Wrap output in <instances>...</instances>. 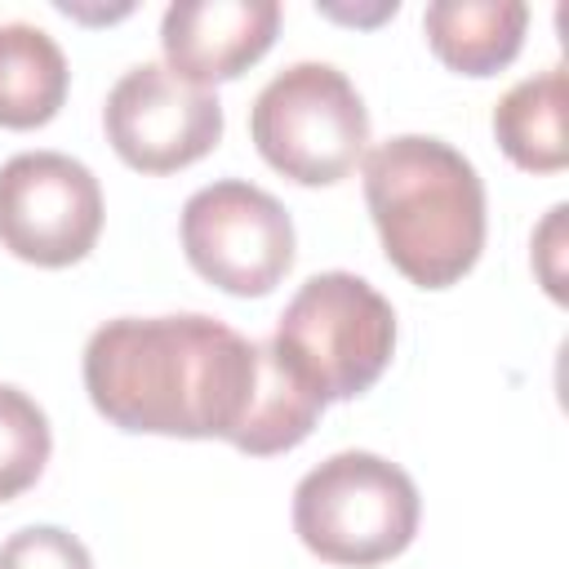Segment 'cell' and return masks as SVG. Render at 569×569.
<instances>
[{
    "label": "cell",
    "instance_id": "6da1fadb",
    "mask_svg": "<svg viewBox=\"0 0 569 569\" xmlns=\"http://www.w3.org/2000/svg\"><path fill=\"white\" fill-rule=\"evenodd\" d=\"M262 369L249 342L213 316H120L84 342V391L93 409L133 436L236 440Z\"/></svg>",
    "mask_w": 569,
    "mask_h": 569
},
{
    "label": "cell",
    "instance_id": "7a4b0ae2",
    "mask_svg": "<svg viewBox=\"0 0 569 569\" xmlns=\"http://www.w3.org/2000/svg\"><path fill=\"white\" fill-rule=\"evenodd\" d=\"M365 204L387 262L418 289L458 284L485 249V182L431 133H400L365 151Z\"/></svg>",
    "mask_w": 569,
    "mask_h": 569
},
{
    "label": "cell",
    "instance_id": "3957f363",
    "mask_svg": "<svg viewBox=\"0 0 569 569\" xmlns=\"http://www.w3.org/2000/svg\"><path fill=\"white\" fill-rule=\"evenodd\" d=\"M422 498L405 467L342 449L311 467L293 489V533L325 565L373 569L396 560L418 533Z\"/></svg>",
    "mask_w": 569,
    "mask_h": 569
},
{
    "label": "cell",
    "instance_id": "277c9868",
    "mask_svg": "<svg viewBox=\"0 0 569 569\" xmlns=\"http://www.w3.org/2000/svg\"><path fill=\"white\" fill-rule=\"evenodd\" d=\"M271 347L325 405L356 400L396 356V311L369 280L320 271L284 302Z\"/></svg>",
    "mask_w": 569,
    "mask_h": 569
},
{
    "label": "cell",
    "instance_id": "5b68a950",
    "mask_svg": "<svg viewBox=\"0 0 569 569\" xmlns=\"http://www.w3.org/2000/svg\"><path fill=\"white\" fill-rule=\"evenodd\" d=\"M258 156L298 187L342 182L369 147V111L329 62H293L262 84L249 111Z\"/></svg>",
    "mask_w": 569,
    "mask_h": 569
},
{
    "label": "cell",
    "instance_id": "8992f818",
    "mask_svg": "<svg viewBox=\"0 0 569 569\" xmlns=\"http://www.w3.org/2000/svg\"><path fill=\"white\" fill-rule=\"evenodd\" d=\"M178 236L196 276H204L231 298H262L293 267L289 209L244 178L200 187L182 204Z\"/></svg>",
    "mask_w": 569,
    "mask_h": 569
},
{
    "label": "cell",
    "instance_id": "52a82bcc",
    "mask_svg": "<svg viewBox=\"0 0 569 569\" xmlns=\"http://www.w3.org/2000/svg\"><path fill=\"white\" fill-rule=\"evenodd\" d=\"M102 236V187L62 151H18L0 164V244L31 267H71Z\"/></svg>",
    "mask_w": 569,
    "mask_h": 569
},
{
    "label": "cell",
    "instance_id": "ba28073f",
    "mask_svg": "<svg viewBox=\"0 0 569 569\" xmlns=\"http://www.w3.org/2000/svg\"><path fill=\"white\" fill-rule=\"evenodd\" d=\"M102 129L129 169L178 173L218 147L222 102L213 89L187 84L160 62H138L111 84Z\"/></svg>",
    "mask_w": 569,
    "mask_h": 569
},
{
    "label": "cell",
    "instance_id": "9c48e42d",
    "mask_svg": "<svg viewBox=\"0 0 569 569\" xmlns=\"http://www.w3.org/2000/svg\"><path fill=\"white\" fill-rule=\"evenodd\" d=\"M276 0H178L160 18L164 67L187 84H218L244 76L276 40Z\"/></svg>",
    "mask_w": 569,
    "mask_h": 569
},
{
    "label": "cell",
    "instance_id": "30bf717a",
    "mask_svg": "<svg viewBox=\"0 0 569 569\" xmlns=\"http://www.w3.org/2000/svg\"><path fill=\"white\" fill-rule=\"evenodd\" d=\"M529 9L520 0H436L422 13L431 53L458 76H498L525 44Z\"/></svg>",
    "mask_w": 569,
    "mask_h": 569
},
{
    "label": "cell",
    "instance_id": "8fae6325",
    "mask_svg": "<svg viewBox=\"0 0 569 569\" xmlns=\"http://www.w3.org/2000/svg\"><path fill=\"white\" fill-rule=\"evenodd\" d=\"M565 107H569L565 67H547L511 84L493 107V138L502 156L525 173H560L569 164Z\"/></svg>",
    "mask_w": 569,
    "mask_h": 569
},
{
    "label": "cell",
    "instance_id": "7c38bea8",
    "mask_svg": "<svg viewBox=\"0 0 569 569\" xmlns=\"http://www.w3.org/2000/svg\"><path fill=\"white\" fill-rule=\"evenodd\" d=\"M67 58L58 40L31 22L0 27V129H40L67 102Z\"/></svg>",
    "mask_w": 569,
    "mask_h": 569
},
{
    "label": "cell",
    "instance_id": "4fadbf2b",
    "mask_svg": "<svg viewBox=\"0 0 569 569\" xmlns=\"http://www.w3.org/2000/svg\"><path fill=\"white\" fill-rule=\"evenodd\" d=\"M49 453H53V431L44 409L27 391L0 382V502L27 493L40 480Z\"/></svg>",
    "mask_w": 569,
    "mask_h": 569
},
{
    "label": "cell",
    "instance_id": "5bb4252c",
    "mask_svg": "<svg viewBox=\"0 0 569 569\" xmlns=\"http://www.w3.org/2000/svg\"><path fill=\"white\" fill-rule=\"evenodd\" d=\"M0 569H93V560L62 525H27L0 542Z\"/></svg>",
    "mask_w": 569,
    "mask_h": 569
},
{
    "label": "cell",
    "instance_id": "9a60e30c",
    "mask_svg": "<svg viewBox=\"0 0 569 569\" xmlns=\"http://www.w3.org/2000/svg\"><path fill=\"white\" fill-rule=\"evenodd\" d=\"M565 204H556L551 213H547V222L538 227V236H533V267H538V276H542V284H547V293L556 298V302H565V271H560V244H565Z\"/></svg>",
    "mask_w": 569,
    "mask_h": 569
}]
</instances>
